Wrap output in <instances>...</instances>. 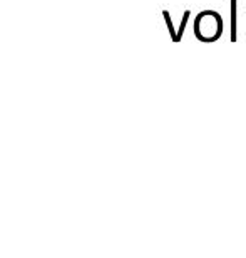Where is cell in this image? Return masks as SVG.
Instances as JSON below:
<instances>
[{
    "instance_id": "obj_1",
    "label": "cell",
    "mask_w": 246,
    "mask_h": 258,
    "mask_svg": "<svg viewBox=\"0 0 246 258\" xmlns=\"http://www.w3.org/2000/svg\"><path fill=\"white\" fill-rule=\"evenodd\" d=\"M224 20L218 10L206 9L194 17V35L201 42H216L223 35Z\"/></svg>"
},
{
    "instance_id": "obj_2",
    "label": "cell",
    "mask_w": 246,
    "mask_h": 258,
    "mask_svg": "<svg viewBox=\"0 0 246 258\" xmlns=\"http://www.w3.org/2000/svg\"><path fill=\"white\" fill-rule=\"evenodd\" d=\"M229 39L233 42L238 40V0H231V29H229Z\"/></svg>"
},
{
    "instance_id": "obj_3",
    "label": "cell",
    "mask_w": 246,
    "mask_h": 258,
    "mask_svg": "<svg viewBox=\"0 0 246 258\" xmlns=\"http://www.w3.org/2000/svg\"><path fill=\"white\" fill-rule=\"evenodd\" d=\"M189 17H191V10L186 9V10H184V14H183L181 25H179V29L176 30V42H181L183 34H184V30H186V25H188V20H189Z\"/></svg>"
},
{
    "instance_id": "obj_4",
    "label": "cell",
    "mask_w": 246,
    "mask_h": 258,
    "mask_svg": "<svg viewBox=\"0 0 246 258\" xmlns=\"http://www.w3.org/2000/svg\"><path fill=\"white\" fill-rule=\"evenodd\" d=\"M164 15V19H166V24H168V29H169V34H171V39L176 42V29H174V24H173V19H171V15H169L168 10H164L162 12Z\"/></svg>"
},
{
    "instance_id": "obj_5",
    "label": "cell",
    "mask_w": 246,
    "mask_h": 258,
    "mask_svg": "<svg viewBox=\"0 0 246 258\" xmlns=\"http://www.w3.org/2000/svg\"><path fill=\"white\" fill-rule=\"evenodd\" d=\"M244 17H246V15H244Z\"/></svg>"
}]
</instances>
